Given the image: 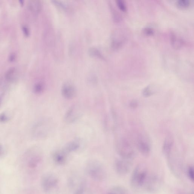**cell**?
<instances>
[{"mask_svg":"<svg viewBox=\"0 0 194 194\" xmlns=\"http://www.w3.org/2000/svg\"><path fill=\"white\" fill-rule=\"evenodd\" d=\"M125 35L123 32L119 30H116L113 34L112 38L111 46L113 50H118L121 47L125 42L126 39Z\"/></svg>","mask_w":194,"mask_h":194,"instance_id":"10","label":"cell"},{"mask_svg":"<svg viewBox=\"0 0 194 194\" xmlns=\"http://www.w3.org/2000/svg\"><path fill=\"white\" fill-rule=\"evenodd\" d=\"M81 140L77 138L69 142L62 150L67 154L77 151L80 148L81 146Z\"/></svg>","mask_w":194,"mask_h":194,"instance_id":"12","label":"cell"},{"mask_svg":"<svg viewBox=\"0 0 194 194\" xmlns=\"http://www.w3.org/2000/svg\"><path fill=\"white\" fill-rule=\"evenodd\" d=\"M116 4L119 9L123 12H126L127 10L126 5L123 0H117Z\"/></svg>","mask_w":194,"mask_h":194,"instance_id":"19","label":"cell"},{"mask_svg":"<svg viewBox=\"0 0 194 194\" xmlns=\"http://www.w3.org/2000/svg\"><path fill=\"white\" fill-rule=\"evenodd\" d=\"M68 155L62 150L57 151L53 154V159L57 165H62L66 162Z\"/></svg>","mask_w":194,"mask_h":194,"instance_id":"13","label":"cell"},{"mask_svg":"<svg viewBox=\"0 0 194 194\" xmlns=\"http://www.w3.org/2000/svg\"><path fill=\"white\" fill-rule=\"evenodd\" d=\"M52 2L55 6L63 10H66L68 9L67 5L61 1H53Z\"/></svg>","mask_w":194,"mask_h":194,"instance_id":"21","label":"cell"},{"mask_svg":"<svg viewBox=\"0 0 194 194\" xmlns=\"http://www.w3.org/2000/svg\"><path fill=\"white\" fill-rule=\"evenodd\" d=\"M45 86L42 83H36L33 88V91L36 94H40L44 91Z\"/></svg>","mask_w":194,"mask_h":194,"instance_id":"17","label":"cell"},{"mask_svg":"<svg viewBox=\"0 0 194 194\" xmlns=\"http://www.w3.org/2000/svg\"><path fill=\"white\" fill-rule=\"evenodd\" d=\"M4 96V94H1L0 95V106L2 104V103H3Z\"/></svg>","mask_w":194,"mask_h":194,"instance_id":"28","label":"cell"},{"mask_svg":"<svg viewBox=\"0 0 194 194\" xmlns=\"http://www.w3.org/2000/svg\"><path fill=\"white\" fill-rule=\"evenodd\" d=\"M132 160L121 158L116 160L114 164L116 172L120 176H125L128 174L132 169Z\"/></svg>","mask_w":194,"mask_h":194,"instance_id":"7","label":"cell"},{"mask_svg":"<svg viewBox=\"0 0 194 194\" xmlns=\"http://www.w3.org/2000/svg\"><path fill=\"white\" fill-rule=\"evenodd\" d=\"M173 143V136L170 133H169L166 137L162 147L163 154L167 159L170 156Z\"/></svg>","mask_w":194,"mask_h":194,"instance_id":"11","label":"cell"},{"mask_svg":"<svg viewBox=\"0 0 194 194\" xmlns=\"http://www.w3.org/2000/svg\"><path fill=\"white\" fill-rule=\"evenodd\" d=\"M149 174L145 165L139 164L134 169L131 176L130 184L132 187L135 190L142 189Z\"/></svg>","mask_w":194,"mask_h":194,"instance_id":"2","label":"cell"},{"mask_svg":"<svg viewBox=\"0 0 194 194\" xmlns=\"http://www.w3.org/2000/svg\"><path fill=\"white\" fill-rule=\"evenodd\" d=\"M54 128L53 121L50 118H44L38 121L33 126L32 130L33 138L42 140L50 136Z\"/></svg>","mask_w":194,"mask_h":194,"instance_id":"1","label":"cell"},{"mask_svg":"<svg viewBox=\"0 0 194 194\" xmlns=\"http://www.w3.org/2000/svg\"><path fill=\"white\" fill-rule=\"evenodd\" d=\"M176 4L180 9H185L189 6L190 2L188 0H179L177 2Z\"/></svg>","mask_w":194,"mask_h":194,"instance_id":"18","label":"cell"},{"mask_svg":"<svg viewBox=\"0 0 194 194\" xmlns=\"http://www.w3.org/2000/svg\"><path fill=\"white\" fill-rule=\"evenodd\" d=\"M129 106L131 109H135L138 107V103L136 100H132L130 102Z\"/></svg>","mask_w":194,"mask_h":194,"instance_id":"26","label":"cell"},{"mask_svg":"<svg viewBox=\"0 0 194 194\" xmlns=\"http://www.w3.org/2000/svg\"><path fill=\"white\" fill-rule=\"evenodd\" d=\"M187 175L191 181L192 182H194V171L193 166H189L187 170Z\"/></svg>","mask_w":194,"mask_h":194,"instance_id":"20","label":"cell"},{"mask_svg":"<svg viewBox=\"0 0 194 194\" xmlns=\"http://www.w3.org/2000/svg\"><path fill=\"white\" fill-rule=\"evenodd\" d=\"M23 31H24V33H25L26 35H28L29 34V31L28 30V29L27 28H26L25 27H24L23 28Z\"/></svg>","mask_w":194,"mask_h":194,"instance_id":"27","label":"cell"},{"mask_svg":"<svg viewBox=\"0 0 194 194\" xmlns=\"http://www.w3.org/2000/svg\"><path fill=\"white\" fill-rule=\"evenodd\" d=\"M170 41L171 45L174 48H179L183 44V39L173 32L170 33Z\"/></svg>","mask_w":194,"mask_h":194,"instance_id":"14","label":"cell"},{"mask_svg":"<svg viewBox=\"0 0 194 194\" xmlns=\"http://www.w3.org/2000/svg\"><path fill=\"white\" fill-rule=\"evenodd\" d=\"M154 91L153 89L152 86L151 85L147 86L145 87L142 91V95L144 98H148L154 94Z\"/></svg>","mask_w":194,"mask_h":194,"instance_id":"16","label":"cell"},{"mask_svg":"<svg viewBox=\"0 0 194 194\" xmlns=\"http://www.w3.org/2000/svg\"><path fill=\"white\" fill-rule=\"evenodd\" d=\"M61 93L65 99L72 100L76 96V88L74 85L71 83L66 82L62 86Z\"/></svg>","mask_w":194,"mask_h":194,"instance_id":"8","label":"cell"},{"mask_svg":"<svg viewBox=\"0 0 194 194\" xmlns=\"http://www.w3.org/2000/svg\"><path fill=\"white\" fill-rule=\"evenodd\" d=\"M86 173L93 179L103 181L106 176V171L103 165L95 160H89L85 166Z\"/></svg>","mask_w":194,"mask_h":194,"instance_id":"3","label":"cell"},{"mask_svg":"<svg viewBox=\"0 0 194 194\" xmlns=\"http://www.w3.org/2000/svg\"><path fill=\"white\" fill-rule=\"evenodd\" d=\"M73 194H86L85 188L84 184H81L79 187L75 191Z\"/></svg>","mask_w":194,"mask_h":194,"instance_id":"23","label":"cell"},{"mask_svg":"<svg viewBox=\"0 0 194 194\" xmlns=\"http://www.w3.org/2000/svg\"><path fill=\"white\" fill-rule=\"evenodd\" d=\"M59 180L57 177L51 173H47L42 177L41 184L43 190L46 192L52 191L58 185Z\"/></svg>","mask_w":194,"mask_h":194,"instance_id":"6","label":"cell"},{"mask_svg":"<svg viewBox=\"0 0 194 194\" xmlns=\"http://www.w3.org/2000/svg\"><path fill=\"white\" fill-rule=\"evenodd\" d=\"M162 181L158 175L149 174L143 189L150 193L157 192L161 188Z\"/></svg>","mask_w":194,"mask_h":194,"instance_id":"4","label":"cell"},{"mask_svg":"<svg viewBox=\"0 0 194 194\" xmlns=\"http://www.w3.org/2000/svg\"><path fill=\"white\" fill-rule=\"evenodd\" d=\"M9 119V116L6 113H3L0 115V122L5 123L7 122Z\"/></svg>","mask_w":194,"mask_h":194,"instance_id":"25","label":"cell"},{"mask_svg":"<svg viewBox=\"0 0 194 194\" xmlns=\"http://www.w3.org/2000/svg\"><path fill=\"white\" fill-rule=\"evenodd\" d=\"M108 194H126L125 190L120 187L114 188Z\"/></svg>","mask_w":194,"mask_h":194,"instance_id":"22","label":"cell"},{"mask_svg":"<svg viewBox=\"0 0 194 194\" xmlns=\"http://www.w3.org/2000/svg\"><path fill=\"white\" fill-rule=\"evenodd\" d=\"M83 114V110L80 105L77 104L72 106L67 110L64 116L66 123H73L79 120Z\"/></svg>","mask_w":194,"mask_h":194,"instance_id":"5","label":"cell"},{"mask_svg":"<svg viewBox=\"0 0 194 194\" xmlns=\"http://www.w3.org/2000/svg\"><path fill=\"white\" fill-rule=\"evenodd\" d=\"M89 56L94 58L101 60H104V57L100 51L96 48L92 47L89 49L88 51Z\"/></svg>","mask_w":194,"mask_h":194,"instance_id":"15","label":"cell"},{"mask_svg":"<svg viewBox=\"0 0 194 194\" xmlns=\"http://www.w3.org/2000/svg\"><path fill=\"white\" fill-rule=\"evenodd\" d=\"M143 32L147 36H152L154 33V30L151 27H146L143 30Z\"/></svg>","mask_w":194,"mask_h":194,"instance_id":"24","label":"cell"},{"mask_svg":"<svg viewBox=\"0 0 194 194\" xmlns=\"http://www.w3.org/2000/svg\"><path fill=\"white\" fill-rule=\"evenodd\" d=\"M137 147L141 154L145 157L150 156L151 152V147L149 141L146 137L140 135L138 138Z\"/></svg>","mask_w":194,"mask_h":194,"instance_id":"9","label":"cell"}]
</instances>
